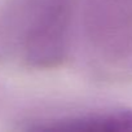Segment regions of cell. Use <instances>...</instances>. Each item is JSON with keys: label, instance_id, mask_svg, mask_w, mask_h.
<instances>
[{"label": "cell", "instance_id": "6da1fadb", "mask_svg": "<svg viewBox=\"0 0 132 132\" xmlns=\"http://www.w3.org/2000/svg\"><path fill=\"white\" fill-rule=\"evenodd\" d=\"M38 129L54 131H88V132H122L132 131V113H120L114 115H98L71 120H62L49 126L38 127Z\"/></svg>", "mask_w": 132, "mask_h": 132}]
</instances>
